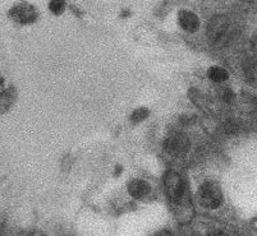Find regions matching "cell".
Returning <instances> with one entry per match:
<instances>
[{
    "mask_svg": "<svg viewBox=\"0 0 257 236\" xmlns=\"http://www.w3.org/2000/svg\"><path fill=\"white\" fill-rule=\"evenodd\" d=\"M198 199L201 204L209 209H216L223 203V191L220 185L215 181H206L198 190Z\"/></svg>",
    "mask_w": 257,
    "mask_h": 236,
    "instance_id": "6da1fadb",
    "label": "cell"
},
{
    "mask_svg": "<svg viewBox=\"0 0 257 236\" xmlns=\"http://www.w3.org/2000/svg\"><path fill=\"white\" fill-rule=\"evenodd\" d=\"M164 186L168 198H169L170 200H173V202H178V200L183 197L186 184H184L183 177H182L178 172H167V175H165L164 177Z\"/></svg>",
    "mask_w": 257,
    "mask_h": 236,
    "instance_id": "7a4b0ae2",
    "label": "cell"
},
{
    "mask_svg": "<svg viewBox=\"0 0 257 236\" xmlns=\"http://www.w3.org/2000/svg\"><path fill=\"white\" fill-rule=\"evenodd\" d=\"M164 148L169 155L175 156V157H181L186 155L189 148V139L187 135L181 134H173L169 138H167L164 142Z\"/></svg>",
    "mask_w": 257,
    "mask_h": 236,
    "instance_id": "3957f363",
    "label": "cell"
},
{
    "mask_svg": "<svg viewBox=\"0 0 257 236\" xmlns=\"http://www.w3.org/2000/svg\"><path fill=\"white\" fill-rule=\"evenodd\" d=\"M229 20L225 16H216L210 21L209 26H207V36L211 43H219L224 37V35L228 31Z\"/></svg>",
    "mask_w": 257,
    "mask_h": 236,
    "instance_id": "277c9868",
    "label": "cell"
},
{
    "mask_svg": "<svg viewBox=\"0 0 257 236\" xmlns=\"http://www.w3.org/2000/svg\"><path fill=\"white\" fill-rule=\"evenodd\" d=\"M178 21L182 29L184 31L189 32V34L196 32L200 27V21H198V17L193 12L182 11L178 16Z\"/></svg>",
    "mask_w": 257,
    "mask_h": 236,
    "instance_id": "5b68a950",
    "label": "cell"
},
{
    "mask_svg": "<svg viewBox=\"0 0 257 236\" xmlns=\"http://www.w3.org/2000/svg\"><path fill=\"white\" fill-rule=\"evenodd\" d=\"M151 186L149 185V183H146L145 180L141 179H135L132 180L130 184H128V191L132 195L133 198L136 199H142L150 193Z\"/></svg>",
    "mask_w": 257,
    "mask_h": 236,
    "instance_id": "8992f818",
    "label": "cell"
},
{
    "mask_svg": "<svg viewBox=\"0 0 257 236\" xmlns=\"http://www.w3.org/2000/svg\"><path fill=\"white\" fill-rule=\"evenodd\" d=\"M209 77H210V79H211V81L218 82V83H221V82L228 81L229 73L225 71V69H224V68L212 67V68H210Z\"/></svg>",
    "mask_w": 257,
    "mask_h": 236,
    "instance_id": "52a82bcc",
    "label": "cell"
},
{
    "mask_svg": "<svg viewBox=\"0 0 257 236\" xmlns=\"http://www.w3.org/2000/svg\"><path fill=\"white\" fill-rule=\"evenodd\" d=\"M49 8L54 15H60L65 8V2L64 0H51Z\"/></svg>",
    "mask_w": 257,
    "mask_h": 236,
    "instance_id": "ba28073f",
    "label": "cell"
},
{
    "mask_svg": "<svg viewBox=\"0 0 257 236\" xmlns=\"http://www.w3.org/2000/svg\"><path fill=\"white\" fill-rule=\"evenodd\" d=\"M149 116V110L147 109H144V107H141V109H137L135 113L132 114V116H131V119H132L133 123H139V121H142L145 120V119Z\"/></svg>",
    "mask_w": 257,
    "mask_h": 236,
    "instance_id": "9c48e42d",
    "label": "cell"
},
{
    "mask_svg": "<svg viewBox=\"0 0 257 236\" xmlns=\"http://www.w3.org/2000/svg\"><path fill=\"white\" fill-rule=\"evenodd\" d=\"M209 236H226V233L223 231H212L211 233H209Z\"/></svg>",
    "mask_w": 257,
    "mask_h": 236,
    "instance_id": "30bf717a",
    "label": "cell"
}]
</instances>
